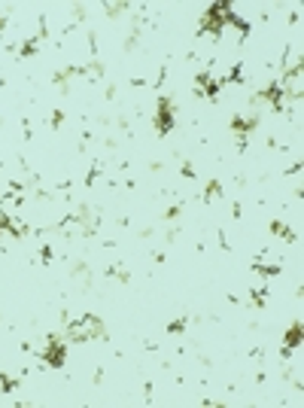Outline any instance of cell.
Here are the masks:
<instances>
[{
    "label": "cell",
    "mask_w": 304,
    "mask_h": 408,
    "mask_svg": "<svg viewBox=\"0 0 304 408\" xmlns=\"http://www.w3.org/2000/svg\"><path fill=\"white\" fill-rule=\"evenodd\" d=\"M64 356H67V353H64V344H58L55 338H49V341H46V350H43V359L58 368V365H64Z\"/></svg>",
    "instance_id": "6da1fadb"
},
{
    "label": "cell",
    "mask_w": 304,
    "mask_h": 408,
    "mask_svg": "<svg viewBox=\"0 0 304 408\" xmlns=\"http://www.w3.org/2000/svg\"><path fill=\"white\" fill-rule=\"evenodd\" d=\"M298 341H301V326L295 323V326L289 329V335H286V347L292 350V347H298Z\"/></svg>",
    "instance_id": "7a4b0ae2"
}]
</instances>
